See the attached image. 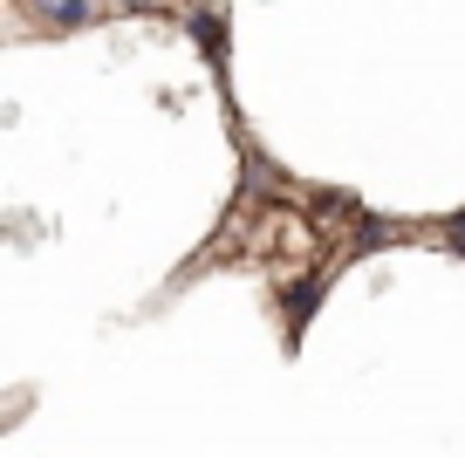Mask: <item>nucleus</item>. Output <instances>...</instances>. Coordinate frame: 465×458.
I'll return each mask as SVG.
<instances>
[{"instance_id": "nucleus-1", "label": "nucleus", "mask_w": 465, "mask_h": 458, "mask_svg": "<svg viewBox=\"0 0 465 458\" xmlns=\"http://www.w3.org/2000/svg\"><path fill=\"white\" fill-rule=\"evenodd\" d=\"M35 21L69 35V28H83V21H96V0H35Z\"/></svg>"}]
</instances>
